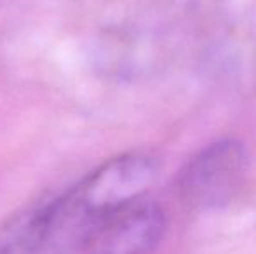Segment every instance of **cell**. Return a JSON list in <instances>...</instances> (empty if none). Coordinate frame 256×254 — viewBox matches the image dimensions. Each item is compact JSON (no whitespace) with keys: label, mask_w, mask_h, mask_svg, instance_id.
Listing matches in <instances>:
<instances>
[{"label":"cell","mask_w":256,"mask_h":254,"mask_svg":"<svg viewBox=\"0 0 256 254\" xmlns=\"http://www.w3.org/2000/svg\"><path fill=\"white\" fill-rule=\"evenodd\" d=\"M157 171V160L138 152L122 153L98 166L74 188L56 195L51 242L77 248L94 221L146 197Z\"/></svg>","instance_id":"6da1fadb"},{"label":"cell","mask_w":256,"mask_h":254,"mask_svg":"<svg viewBox=\"0 0 256 254\" xmlns=\"http://www.w3.org/2000/svg\"><path fill=\"white\" fill-rule=\"evenodd\" d=\"M248 169V152L237 139L223 138L197 152L178 176L183 202L211 211L226 206L240 188Z\"/></svg>","instance_id":"7a4b0ae2"},{"label":"cell","mask_w":256,"mask_h":254,"mask_svg":"<svg viewBox=\"0 0 256 254\" xmlns=\"http://www.w3.org/2000/svg\"><path fill=\"white\" fill-rule=\"evenodd\" d=\"M166 227L164 209L143 197L94 221L75 249L78 254H152Z\"/></svg>","instance_id":"3957f363"},{"label":"cell","mask_w":256,"mask_h":254,"mask_svg":"<svg viewBox=\"0 0 256 254\" xmlns=\"http://www.w3.org/2000/svg\"><path fill=\"white\" fill-rule=\"evenodd\" d=\"M56 195L20 207L0 225V254H40L51 242Z\"/></svg>","instance_id":"277c9868"}]
</instances>
